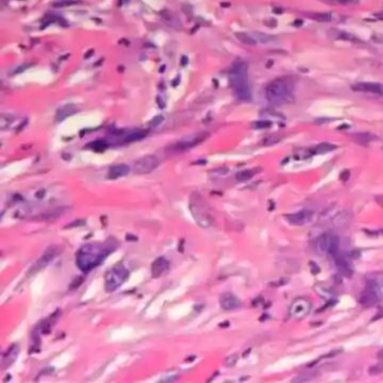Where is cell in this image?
<instances>
[{"label":"cell","mask_w":383,"mask_h":383,"mask_svg":"<svg viewBox=\"0 0 383 383\" xmlns=\"http://www.w3.org/2000/svg\"><path fill=\"white\" fill-rule=\"evenodd\" d=\"M76 112H77V109H76V107H74V106L65 105V106H63L62 108H60L58 112H56V119H58L59 122H61V120L68 118L69 116H71Z\"/></svg>","instance_id":"cell-19"},{"label":"cell","mask_w":383,"mask_h":383,"mask_svg":"<svg viewBox=\"0 0 383 383\" xmlns=\"http://www.w3.org/2000/svg\"><path fill=\"white\" fill-rule=\"evenodd\" d=\"M109 239L105 243H90L82 246L77 254V265L82 271H90L97 267L115 250L116 240Z\"/></svg>","instance_id":"cell-1"},{"label":"cell","mask_w":383,"mask_h":383,"mask_svg":"<svg viewBox=\"0 0 383 383\" xmlns=\"http://www.w3.org/2000/svg\"><path fill=\"white\" fill-rule=\"evenodd\" d=\"M219 301H221L222 308L225 310H233L240 307V300L235 296V294L230 292H226L224 294H222L221 300Z\"/></svg>","instance_id":"cell-13"},{"label":"cell","mask_w":383,"mask_h":383,"mask_svg":"<svg viewBox=\"0 0 383 383\" xmlns=\"http://www.w3.org/2000/svg\"><path fill=\"white\" fill-rule=\"evenodd\" d=\"M208 135L209 134L205 132L191 134V135H188L186 137H183L181 141H179L178 143L173 146V148L176 151H186L188 148L194 147L196 145L203 143L206 138L208 137Z\"/></svg>","instance_id":"cell-7"},{"label":"cell","mask_w":383,"mask_h":383,"mask_svg":"<svg viewBox=\"0 0 383 383\" xmlns=\"http://www.w3.org/2000/svg\"><path fill=\"white\" fill-rule=\"evenodd\" d=\"M56 255H58V252H56V250H55L54 247L49 248V250L46 251L45 254L43 255V257H41L40 260L36 262V264H35L34 269H36V270H35V271L41 270V269H43L44 267H46V265H48L49 262L53 260V257H55ZM34 269H33V270H34Z\"/></svg>","instance_id":"cell-16"},{"label":"cell","mask_w":383,"mask_h":383,"mask_svg":"<svg viewBox=\"0 0 383 383\" xmlns=\"http://www.w3.org/2000/svg\"><path fill=\"white\" fill-rule=\"evenodd\" d=\"M129 173V166L126 164H118V165H113L109 169L107 178L111 180H116L122 178V176H125Z\"/></svg>","instance_id":"cell-15"},{"label":"cell","mask_w":383,"mask_h":383,"mask_svg":"<svg viewBox=\"0 0 383 383\" xmlns=\"http://www.w3.org/2000/svg\"><path fill=\"white\" fill-rule=\"evenodd\" d=\"M13 117L9 116V115H5V113H2L1 117H0V126H1L2 129H5L7 126H9L10 124L13 123Z\"/></svg>","instance_id":"cell-26"},{"label":"cell","mask_w":383,"mask_h":383,"mask_svg":"<svg viewBox=\"0 0 383 383\" xmlns=\"http://www.w3.org/2000/svg\"><path fill=\"white\" fill-rule=\"evenodd\" d=\"M229 82L237 99L243 101L251 100L252 95L248 84L247 65L245 63L239 62L234 64L229 73Z\"/></svg>","instance_id":"cell-3"},{"label":"cell","mask_w":383,"mask_h":383,"mask_svg":"<svg viewBox=\"0 0 383 383\" xmlns=\"http://www.w3.org/2000/svg\"><path fill=\"white\" fill-rule=\"evenodd\" d=\"M372 135L370 134H367V133H361V134H356L355 136H354V140H355L357 143L361 144V145H365L367 144L368 142L372 141Z\"/></svg>","instance_id":"cell-24"},{"label":"cell","mask_w":383,"mask_h":383,"mask_svg":"<svg viewBox=\"0 0 383 383\" xmlns=\"http://www.w3.org/2000/svg\"><path fill=\"white\" fill-rule=\"evenodd\" d=\"M336 148H337V146L332 143H320L316 145L311 152H313V154H326L336 150Z\"/></svg>","instance_id":"cell-20"},{"label":"cell","mask_w":383,"mask_h":383,"mask_svg":"<svg viewBox=\"0 0 383 383\" xmlns=\"http://www.w3.org/2000/svg\"><path fill=\"white\" fill-rule=\"evenodd\" d=\"M286 221L289 223V224L294 225V226H301L307 224L308 222L310 221L311 217H313V211L309 210H301L298 211L296 214L291 215H286Z\"/></svg>","instance_id":"cell-11"},{"label":"cell","mask_w":383,"mask_h":383,"mask_svg":"<svg viewBox=\"0 0 383 383\" xmlns=\"http://www.w3.org/2000/svg\"><path fill=\"white\" fill-rule=\"evenodd\" d=\"M335 3H340V5H349V3H356L359 0H331Z\"/></svg>","instance_id":"cell-31"},{"label":"cell","mask_w":383,"mask_h":383,"mask_svg":"<svg viewBox=\"0 0 383 383\" xmlns=\"http://www.w3.org/2000/svg\"><path fill=\"white\" fill-rule=\"evenodd\" d=\"M334 257H335V264L336 267L338 268V270L340 271V273H343L345 276H352L353 274V269H352V265L349 261H347V258L344 256V254L339 253V251L336 252L334 254Z\"/></svg>","instance_id":"cell-12"},{"label":"cell","mask_w":383,"mask_h":383,"mask_svg":"<svg viewBox=\"0 0 383 383\" xmlns=\"http://www.w3.org/2000/svg\"><path fill=\"white\" fill-rule=\"evenodd\" d=\"M381 373H383L382 365H373L368 368V374L370 375H380Z\"/></svg>","instance_id":"cell-27"},{"label":"cell","mask_w":383,"mask_h":383,"mask_svg":"<svg viewBox=\"0 0 383 383\" xmlns=\"http://www.w3.org/2000/svg\"><path fill=\"white\" fill-rule=\"evenodd\" d=\"M257 173L256 169H250V170H244V171H240L236 175V180L239 181V182H245V181L251 180L253 176Z\"/></svg>","instance_id":"cell-21"},{"label":"cell","mask_w":383,"mask_h":383,"mask_svg":"<svg viewBox=\"0 0 383 383\" xmlns=\"http://www.w3.org/2000/svg\"><path fill=\"white\" fill-rule=\"evenodd\" d=\"M339 179L342 180V181H347V180H349L350 179V171H349V170H345V171H343L342 173H340Z\"/></svg>","instance_id":"cell-33"},{"label":"cell","mask_w":383,"mask_h":383,"mask_svg":"<svg viewBox=\"0 0 383 383\" xmlns=\"http://www.w3.org/2000/svg\"><path fill=\"white\" fill-rule=\"evenodd\" d=\"M378 356H379V357H380V359H381V360H383V351H381V352H380V353H379V355H378Z\"/></svg>","instance_id":"cell-34"},{"label":"cell","mask_w":383,"mask_h":383,"mask_svg":"<svg viewBox=\"0 0 383 383\" xmlns=\"http://www.w3.org/2000/svg\"><path fill=\"white\" fill-rule=\"evenodd\" d=\"M311 18H314L315 20H318V22H329L332 19V15L328 13H320V14H311L309 15Z\"/></svg>","instance_id":"cell-25"},{"label":"cell","mask_w":383,"mask_h":383,"mask_svg":"<svg viewBox=\"0 0 383 383\" xmlns=\"http://www.w3.org/2000/svg\"><path fill=\"white\" fill-rule=\"evenodd\" d=\"M311 310V303L310 301H308L304 298H298L293 301L290 306L289 314L293 318H303L309 314V311Z\"/></svg>","instance_id":"cell-8"},{"label":"cell","mask_w":383,"mask_h":383,"mask_svg":"<svg viewBox=\"0 0 383 383\" xmlns=\"http://www.w3.org/2000/svg\"><path fill=\"white\" fill-rule=\"evenodd\" d=\"M129 273L127 271V269L124 267L123 264L116 265L115 268H112L107 274H106V281H105V288L107 292H113L115 290L119 288L124 282L126 281L128 278Z\"/></svg>","instance_id":"cell-4"},{"label":"cell","mask_w":383,"mask_h":383,"mask_svg":"<svg viewBox=\"0 0 383 383\" xmlns=\"http://www.w3.org/2000/svg\"><path fill=\"white\" fill-rule=\"evenodd\" d=\"M294 84L288 78L271 81L265 89L268 100L274 105H286L294 100Z\"/></svg>","instance_id":"cell-2"},{"label":"cell","mask_w":383,"mask_h":383,"mask_svg":"<svg viewBox=\"0 0 383 383\" xmlns=\"http://www.w3.org/2000/svg\"><path fill=\"white\" fill-rule=\"evenodd\" d=\"M236 37L239 38L242 43L247 45H255L257 43V41L255 40L254 37H252L251 35H248L246 33H236Z\"/></svg>","instance_id":"cell-22"},{"label":"cell","mask_w":383,"mask_h":383,"mask_svg":"<svg viewBox=\"0 0 383 383\" xmlns=\"http://www.w3.org/2000/svg\"><path fill=\"white\" fill-rule=\"evenodd\" d=\"M351 89L356 92H365V94H383V87L378 82H356L351 86Z\"/></svg>","instance_id":"cell-10"},{"label":"cell","mask_w":383,"mask_h":383,"mask_svg":"<svg viewBox=\"0 0 383 383\" xmlns=\"http://www.w3.org/2000/svg\"><path fill=\"white\" fill-rule=\"evenodd\" d=\"M278 142H280V137L270 136V137H268L267 140L264 141V144H265V145H273V144L278 143Z\"/></svg>","instance_id":"cell-28"},{"label":"cell","mask_w":383,"mask_h":383,"mask_svg":"<svg viewBox=\"0 0 383 383\" xmlns=\"http://www.w3.org/2000/svg\"><path fill=\"white\" fill-rule=\"evenodd\" d=\"M163 119H164V118H163V116H157L153 120H151L150 125L153 126V127H157L163 122Z\"/></svg>","instance_id":"cell-30"},{"label":"cell","mask_w":383,"mask_h":383,"mask_svg":"<svg viewBox=\"0 0 383 383\" xmlns=\"http://www.w3.org/2000/svg\"><path fill=\"white\" fill-rule=\"evenodd\" d=\"M360 303L364 307L374 306V304L379 303L378 286L374 282H367V288H365L360 298Z\"/></svg>","instance_id":"cell-9"},{"label":"cell","mask_w":383,"mask_h":383,"mask_svg":"<svg viewBox=\"0 0 383 383\" xmlns=\"http://www.w3.org/2000/svg\"><path fill=\"white\" fill-rule=\"evenodd\" d=\"M146 134H147L146 130H141V129L134 130V132H129V133H127L126 135L123 136L122 143H132V142L140 141V140H142V138H144L145 136H146Z\"/></svg>","instance_id":"cell-17"},{"label":"cell","mask_w":383,"mask_h":383,"mask_svg":"<svg viewBox=\"0 0 383 383\" xmlns=\"http://www.w3.org/2000/svg\"><path fill=\"white\" fill-rule=\"evenodd\" d=\"M309 265H310V271L313 274H318V273L320 272V268H319L316 263H314V262H310Z\"/></svg>","instance_id":"cell-32"},{"label":"cell","mask_w":383,"mask_h":383,"mask_svg":"<svg viewBox=\"0 0 383 383\" xmlns=\"http://www.w3.org/2000/svg\"><path fill=\"white\" fill-rule=\"evenodd\" d=\"M169 269V261L165 257H159L152 264V276L153 278H160L163 273Z\"/></svg>","instance_id":"cell-14"},{"label":"cell","mask_w":383,"mask_h":383,"mask_svg":"<svg viewBox=\"0 0 383 383\" xmlns=\"http://www.w3.org/2000/svg\"><path fill=\"white\" fill-rule=\"evenodd\" d=\"M339 239L337 236L333 234H324L319 236L316 240V251L319 254H332L334 255L338 251Z\"/></svg>","instance_id":"cell-5"},{"label":"cell","mask_w":383,"mask_h":383,"mask_svg":"<svg viewBox=\"0 0 383 383\" xmlns=\"http://www.w3.org/2000/svg\"><path fill=\"white\" fill-rule=\"evenodd\" d=\"M237 359H239V356H237V355L229 356L228 359L226 360V365H227V367H234V365L236 364Z\"/></svg>","instance_id":"cell-29"},{"label":"cell","mask_w":383,"mask_h":383,"mask_svg":"<svg viewBox=\"0 0 383 383\" xmlns=\"http://www.w3.org/2000/svg\"><path fill=\"white\" fill-rule=\"evenodd\" d=\"M159 163L160 162L157 157H154V155H146V157L138 159L134 163V172L137 173V175H146V173L154 171L159 166Z\"/></svg>","instance_id":"cell-6"},{"label":"cell","mask_w":383,"mask_h":383,"mask_svg":"<svg viewBox=\"0 0 383 383\" xmlns=\"http://www.w3.org/2000/svg\"><path fill=\"white\" fill-rule=\"evenodd\" d=\"M18 352H19V349L17 345H13L8 351H7V353L5 354V356H3V360H2V367L3 368L8 367V365H10L14 361H15Z\"/></svg>","instance_id":"cell-18"},{"label":"cell","mask_w":383,"mask_h":383,"mask_svg":"<svg viewBox=\"0 0 383 383\" xmlns=\"http://www.w3.org/2000/svg\"><path fill=\"white\" fill-rule=\"evenodd\" d=\"M271 126H272V122L267 119L256 120V122L252 123V128L254 129H265V128H270Z\"/></svg>","instance_id":"cell-23"}]
</instances>
